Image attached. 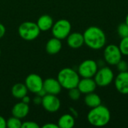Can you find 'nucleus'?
<instances>
[{
    "label": "nucleus",
    "instance_id": "1",
    "mask_svg": "<svg viewBox=\"0 0 128 128\" xmlns=\"http://www.w3.org/2000/svg\"><path fill=\"white\" fill-rule=\"evenodd\" d=\"M85 44L92 50H98L102 49L106 42L104 32L98 26H90L83 33Z\"/></svg>",
    "mask_w": 128,
    "mask_h": 128
},
{
    "label": "nucleus",
    "instance_id": "2",
    "mask_svg": "<svg viewBox=\"0 0 128 128\" xmlns=\"http://www.w3.org/2000/svg\"><path fill=\"white\" fill-rule=\"evenodd\" d=\"M110 119L111 113L110 110L102 104L92 108L87 115L88 122L94 127H104L109 124Z\"/></svg>",
    "mask_w": 128,
    "mask_h": 128
},
{
    "label": "nucleus",
    "instance_id": "3",
    "mask_svg": "<svg viewBox=\"0 0 128 128\" xmlns=\"http://www.w3.org/2000/svg\"><path fill=\"white\" fill-rule=\"evenodd\" d=\"M57 80L63 88L69 90L70 88L77 87L80 76L78 72L74 69L70 68H64L58 72Z\"/></svg>",
    "mask_w": 128,
    "mask_h": 128
},
{
    "label": "nucleus",
    "instance_id": "4",
    "mask_svg": "<svg viewBox=\"0 0 128 128\" xmlns=\"http://www.w3.org/2000/svg\"><path fill=\"white\" fill-rule=\"evenodd\" d=\"M40 33L36 22L26 21L20 25L18 27V34L20 37L27 41H32L38 38Z\"/></svg>",
    "mask_w": 128,
    "mask_h": 128
},
{
    "label": "nucleus",
    "instance_id": "5",
    "mask_svg": "<svg viewBox=\"0 0 128 128\" xmlns=\"http://www.w3.org/2000/svg\"><path fill=\"white\" fill-rule=\"evenodd\" d=\"M52 34L59 40L66 39L71 32V24L65 19H61L54 22L52 28Z\"/></svg>",
    "mask_w": 128,
    "mask_h": 128
},
{
    "label": "nucleus",
    "instance_id": "6",
    "mask_svg": "<svg viewBox=\"0 0 128 128\" xmlns=\"http://www.w3.org/2000/svg\"><path fill=\"white\" fill-rule=\"evenodd\" d=\"M94 80L98 86L106 87L110 85L114 80V73L110 68L104 66L98 70Z\"/></svg>",
    "mask_w": 128,
    "mask_h": 128
},
{
    "label": "nucleus",
    "instance_id": "7",
    "mask_svg": "<svg viewBox=\"0 0 128 128\" xmlns=\"http://www.w3.org/2000/svg\"><path fill=\"white\" fill-rule=\"evenodd\" d=\"M98 70V64L92 59H86L78 67V74L82 78H93Z\"/></svg>",
    "mask_w": 128,
    "mask_h": 128
},
{
    "label": "nucleus",
    "instance_id": "8",
    "mask_svg": "<svg viewBox=\"0 0 128 128\" xmlns=\"http://www.w3.org/2000/svg\"><path fill=\"white\" fill-rule=\"evenodd\" d=\"M104 57L105 62L110 65H116L120 60H122V54L118 46L116 44H110L104 49Z\"/></svg>",
    "mask_w": 128,
    "mask_h": 128
},
{
    "label": "nucleus",
    "instance_id": "9",
    "mask_svg": "<svg viewBox=\"0 0 128 128\" xmlns=\"http://www.w3.org/2000/svg\"><path fill=\"white\" fill-rule=\"evenodd\" d=\"M42 106L48 112H56L61 107V101L57 95L46 94L42 98Z\"/></svg>",
    "mask_w": 128,
    "mask_h": 128
},
{
    "label": "nucleus",
    "instance_id": "10",
    "mask_svg": "<svg viewBox=\"0 0 128 128\" xmlns=\"http://www.w3.org/2000/svg\"><path fill=\"white\" fill-rule=\"evenodd\" d=\"M44 80L40 76L36 74H31L27 76L25 80V85L26 86L28 92L36 94L41 88H43Z\"/></svg>",
    "mask_w": 128,
    "mask_h": 128
},
{
    "label": "nucleus",
    "instance_id": "11",
    "mask_svg": "<svg viewBox=\"0 0 128 128\" xmlns=\"http://www.w3.org/2000/svg\"><path fill=\"white\" fill-rule=\"evenodd\" d=\"M117 91L122 94H128V71L120 72L114 80Z\"/></svg>",
    "mask_w": 128,
    "mask_h": 128
},
{
    "label": "nucleus",
    "instance_id": "12",
    "mask_svg": "<svg viewBox=\"0 0 128 128\" xmlns=\"http://www.w3.org/2000/svg\"><path fill=\"white\" fill-rule=\"evenodd\" d=\"M43 88L46 91V94L58 95L61 93L62 87L57 79L50 77L44 80Z\"/></svg>",
    "mask_w": 128,
    "mask_h": 128
},
{
    "label": "nucleus",
    "instance_id": "13",
    "mask_svg": "<svg viewBox=\"0 0 128 128\" xmlns=\"http://www.w3.org/2000/svg\"><path fill=\"white\" fill-rule=\"evenodd\" d=\"M97 84L93 78H82L80 80L77 88L82 94H87L94 92L97 88Z\"/></svg>",
    "mask_w": 128,
    "mask_h": 128
},
{
    "label": "nucleus",
    "instance_id": "14",
    "mask_svg": "<svg viewBox=\"0 0 128 128\" xmlns=\"http://www.w3.org/2000/svg\"><path fill=\"white\" fill-rule=\"evenodd\" d=\"M67 44L68 46L72 49H78L85 44L83 34L80 32H70V34L67 37Z\"/></svg>",
    "mask_w": 128,
    "mask_h": 128
},
{
    "label": "nucleus",
    "instance_id": "15",
    "mask_svg": "<svg viewBox=\"0 0 128 128\" xmlns=\"http://www.w3.org/2000/svg\"><path fill=\"white\" fill-rule=\"evenodd\" d=\"M29 112V106L22 101L18 102L12 107L11 113L13 116H15L20 119L26 118Z\"/></svg>",
    "mask_w": 128,
    "mask_h": 128
},
{
    "label": "nucleus",
    "instance_id": "16",
    "mask_svg": "<svg viewBox=\"0 0 128 128\" xmlns=\"http://www.w3.org/2000/svg\"><path fill=\"white\" fill-rule=\"evenodd\" d=\"M62 48V40L56 38H50L46 44L45 50L46 52L50 55H55L58 53Z\"/></svg>",
    "mask_w": 128,
    "mask_h": 128
},
{
    "label": "nucleus",
    "instance_id": "17",
    "mask_svg": "<svg viewBox=\"0 0 128 128\" xmlns=\"http://www.w3.org/2000/svg\"><path fill=\"white\" fill-rule=\"evenodd\" d=\"M37 25L38 28H40V32H46L48 30H50L54 24L53 19L52 16H50L48 14H44L40 16L38 21H37Z\"/></svg>",
    "mask_w": 128,
    "mask_h": 128
},
{
    "label": "nucleus",
    "instance_id": "18",
    "mask_svg": "<svg viewBox=\"0 0 128 128\" xmlns=\"http://www.w3.org/2000/svg\"><path fill=\"white\" fill-rule=\"evenodd\" d=\"M28 92V90L25 83L18 82L14 84L11 88V94L16 99L21 100L24 96L27 95Z\"/></svg>",
    "mask_w": 128,
    "mask_h": 128
},
{
    "label": "nucleus",
    "instance_id": "19",
    "mask_svg": "<svg viewBox=\"0 0 128 128\" xmlns=\"http://www.w3.org/2000/svg\"><path fill=\"white\" fill-rule=\"evenodd\" d=\"M59 128H72L75 125V118L70 114L62 115L58 120V124Z\"/></svg>",
    "mask_w": 128,
    "mask_h": 128
},
{
    "label": "nucleus",
    "instance_id": "20",
    "mask_svg": "<svg viewBox=\"0 0 128 128\" xmlns=\"http://www.w3.org/2000/svg\"><path fill=\"white\" fill-rule=\"evenodd\" d=\"M84 102L87 106L90 108H94L96 106H100L102 103V100L98 94L92 92L86 94V97L84 98Z\"/></svg>",
    "mask_w": 128,
    "mask_h": 128
},
{
    "label": "nucleus",
    "instance_id": "21",
    "mask_svg": "<svg viewBox=\"0 0 128 128\" xmlns=\"http://www.w3.org/2000/svg\"><path fill=\"white\" fill-rule=\"evenodd\" d=\"M22 123L21 119L15 116H12L6 121V126L8 128H21Z\"/></svg>",
    "mask_w": 128,
    "mask_h": 128
},
{
    "label": "nucleus",
    "instance_id": "22",
    "mask_svg": "<svg viewBox=\"0 0 128 128\" xmlns=\"http://www.w3.org/2000/svg\"><path fill=\"white\" fill-rule=\"evenodd\" d=\"M118 47L122 55L128 56V36L122 38Z\"/></svg>",
    "mask_w": 128,
    "mask_h": 128
},
{
    "label": "nucleus",
    "instance_id": "23",
    "mask_svg": "<svg viewBox=\"0 0 128 128\" xmlns=\"http://www.w3.org/2000/svg\"><path fill=\"white\" fill-rule=\"evenodd\" d=\"M68 91H69L68 92V96L72 100L76 101V100H78L80 98L82 93L80 92V91L79 90V88L77 87L70 88Z\"/></svg>",
    "mask_w": 128,
    "mask_h": 128
},
{
    "label": "nucleus",
    "instance_id": "24",
    "mask_svg": "<svg viewBox=\"0 0 128 128\" xmlns=\"http://www.w3.org/2000/svg\"><path fill=\"white\" fill-rule=\"evenodd\" d=\"M117 32L118 35L122 38L128 36V25L124 23H121L117 28Z\"/></svg>",
    "mask_w": 128,
    "mask_h": 128
},
{
    "label": "nucleus",
    "instance_id": "25",
    "mask_svg": "<svg viewBox=\"0 0 128 128\" xmlns=\"http://www.w3.org/2000/svg\"><path fill=\"white\" fill-rule=\"evenodd\" d=\"M116 66L120 72L128 71V63L125 60H120V62L116 64Z\"/></svg>",
    "mask_w": 128,
    "mask_h": 128
},
{
    "label": "nucleus",
    "instance_id": "26",
    "mask_svg": "<svg viewBox=\"0 0 128 128\" xmlns=\"http://www.w3.org/2000/svg\"><path fill=\"white\" fill-rule=\"evenodd\" d=\"M40 128V125L34 122H29V121H27V122H24L22 123V127L21 128Z\"/></svg>",
    "mask_w": 128,
    "mask_h": 128
},
{
    "label": "nucleus",
    "instance_id": "27",
    "mask_svg": "<svg viewBox=\"0 0 128 128\" xmlns=\"http://www.w3.org/2000/svg\"><path fill=\"white\" fill-rule=\"evenodd\" d=\"M42 98L41 97H40L39 95L36 94V96L33 98V103L35 105H41V103H42Z\"/></svg>",
    "mask_w": 128,
    "mask_h": 128
},
{
    "label": "nucleus",
    "instance_id": "28",
    "mask_svg": "<svg viewBox=\"0 0 128 128\" xmlns=\"http://www.w3.org/2000/svg\"><path fill=\"white\" fill-rule=\"evenodd\" d=\"M5 32H6L5 26H4L3 24L0 23V39H2V38L4 36Z\"/></svg>",
    "mask_w": 128,
    "mask_h": 128
},
{
    "label": "nucleus",
    "instance_id": "29",
    "mask_svg": "<svg viewBox=\"0 0 128 128\" xmlns=\"http://www.w3.org/2000/svg\"><path fill=\"white\" fill-rule=\"evenodd\" d=\"M43 128H59L58 124H53V123H47L43 125Z\"/></svg>",
    "mask_w": 128,
    "mask_h": 128
},
{
    "label": "nucleus",
    "instance_id": "30",
    "mask_svg": "<svg viewBox=\"0 0 128 128\" xmlns=\"http://www.w3.org/2000/svg\"><path fill=\"white\" fill-rule=\"evenodd\" d=\"M6 127V120L4 117L0 116V128H5Z\"/></svg>",
    "mask_w": 128,
    "mask_h": 128
},
{
    "label": "nucleus",
    "instance_id": "31",
    "mask_svg": "<svg viewBox=\"0 0 128 128\" xmlns=\"http://www.w3.org/2000/svg\"><path fill=\"white\" fill-rule=\"evenodd\" d=\"M69 110H70V114H71L74 118H76V117L78 116V112H77V111H76L74 108H73V107H70V108H69Z\"/></svg>",
    "mask_w": 128,
    "mask_h": 128
},
{
    "label": "nucleus",
    "instance_id": "32",
    "mask_svg": "<svg viewBox=\"0 0 128 128\" xmlns=\"http://www.w3.org/2000/svg\"><path fill=\"white\" fill-rule=\"evenodd\" d=\"M21 101H22V102L25 103V104H29V103L31 102V99H30V98H29L28 95H26V96H24V97L21 99Z\"/></svg>",
    "mask_w": 128,
    "mask_h": 128
},
{
    "label": "nucleus",
    "instance_id": "33",
    "mask_svg": "<svg viewBox=\"0 0 128 128\" xmlns=\"http://www.w3.org/2000/svg\"><path fill=\"white\" fill-rule=\"evenodd\" d=\"M35 94H38V95H39L40 97H41V98H44L46 94V91L44 89V88H41L39 92H38Z\"/></svg>",
    "mask_w": 128,
    "mask_h": 128
},
{
    "label": "nucleus",
    "instance_id": "34",
    "mask_svg": "<svg viewBox=\"0 0 128 128\" xmlns=\"http://www.w3.org/2000/svg\"><path fill=\"white\" fill-rule=\"evenodd\" d=\"M125 23H126V24H128V14H127L126 17H125Z\"/></svg>",
    "mask_w": 128,
    "mask_h": 128
},
{
    "label": "nucleus",
    "instance_id": "35",
    "mask_svg": "<svg viewBox=\"0 0 128 128\" xmlns=\"http://www.w3.org/2000/svg\"><path fill=\"white\" fill-rule=\"evenodd\" d=\"M0 56H1V49H0Z\"/></svg>",
    "mask_w": 128,
    "mask_h": 128
}]
</instances>
